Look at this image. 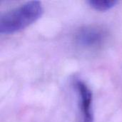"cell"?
<instances>
[{
	"label": "cell",
	"mask_w": 122,
	"mask_h": 122,
	"mask_svg": "<svg viewBox=\"0 0 122 122\" xmlns=\"http://www.w3.org/2000/svg\"><path fill=\"white\" fill-rule=\"evenodd\" d=\"M118 3L116 0H89L88 4L95 10L105 11L114 7Z\"/></svg>",
	"instance_id": "4"
},
{
	"label": "cell",
	"mask_w": 122,
	"mask_h": 122,
	"mask_svg": "<svg viewBox=\"0 0 122 122\" xmlns=\"http://www.w3.org/2000/svg\"><path fill=\"white\" fill-rule=\"evenodd\" d=\"M103 34L95 28H86L78 34V41L85 46H95L102 42Z\"/></svg>",
	"instance_id": "3"
},
{
	"label": "cell",
	"mask_w": 122,
	"mask_h": 122,
	"mask_svg": "<svg viewBox=\"0 0 122 122\" xmlns=\"http://www.w3.org/2000/svg\"><path fill=\"white\" fill-rule=\"evenodd\" d=\"M76 87L80 99L82 113V122H94V113L92 109V92L89 86L82 81L76 82Z\"/></svg>",
	"instance_id": "2"
},
{
	"label": "cell",
	"mask_w": 122,
	"mask_h": 122,
	"mask_svg": "<svg viewBox=\"0 0 122 122\" xmlns=\"http://www.w3.org/2000/svg\"><path fill=\"white\" fill-rule=\"evenodd\" d=\"M43 11L41 1H30L4 12L0 17V33L9 34L21 31L38 20Z\"/></svg>",
	"instance_id": "1"
}]
</instances>
